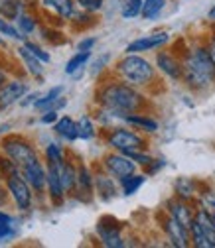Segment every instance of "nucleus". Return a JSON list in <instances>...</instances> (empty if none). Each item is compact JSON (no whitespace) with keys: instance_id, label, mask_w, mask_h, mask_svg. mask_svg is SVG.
<instances>
[{"instance_id":"obj_41","label":"nucleus","mask_w":215,"mask_h":248,"mask_svg":"<svg viewBox=\"0 0 215 248\" xmlns=\"http://www.w3.org/2000/svg\"><path fill=\"white\" fill-rule=\"evenodd\" d=\"M95 44H97V38H85V40L79 42L77 49H79V51H91Z\"/></svg>"},{"instance_id":"obj_27","label":"nucleus","mask_w":215,"mask_h":248,"mask_svg":"<svg viewBox=\"0 0 215 248\" xmlns=\"http://www.w3.org/2000/svg\"><path fill=\"white\" fill-rule=\"evenodd\" d=\"M166 6V0H144L142 4V18L144 20H154L156 16H160V12Z\"/></svg>"},{"instance_id":"obj_49","label":"nucleus","mask_w":215,"mask_h":248,"mask_svg":"<svg viewBox=\"0 0 215 248\" xmlns=\"http://www.w3.org/2000/svg\"><path fill=\"white\" fill-rule=\"evenodd\" d=\"M211 219H213V227H215V213H211Z\"/></svg>"},{"instance_id":"obj_18","label":"nucleus","mask_w":215,"mask_h":248,"mask_svg":"<svg viewBox=\"0 0 215 248\" xmlns=\"http://www.w3.org/2000/svg\"><path fill=\"white\" fill-rule=\"evenodd\" d=\"M55 166H57L61 183H64V187H66V193H73L77 187V168L69 160H64L61 164H55Z\"/></svg>"},{"instance_id":"obj_2","label":"nucleus","mask_w":215,"mask_h":248,"mask_svg":"<svg viewBox=\"0 0 215 248\" xmlns=\"http://www.w3.org/2000/svg\"><path fill=\"white\" fill-rule=\"evenodd\" d=\"M183 83L192 91H205L215 85V57L209 47L198 46L183 57Z\"/></svg>"},{"instance_id":"obj_31","label":"nucleus","mask_w":215,"mask_h":248,"mask_svg":"<svg viewBox=\"0 0 215 248\" xmlns=\"http://www.w3.org/2000/svg\"><path fill=\"white\" fill-rule=\"evenodd\" d=\"M190 238H192V244H194L196 248H211V244H209L205 232L201 231V227L198 225L196 219H194V223H192V227H190Z\"/></svg>"},{"instance_id":"obj_3","label":"nucleus","mask_w":215,"mask_h":248,"mask_svg":"<svg viewBox=\"0 0 215 248\" xmlns=\"http://www.w3.org/2000/svg\"><path fill=\"white\" fill-rule=\"evenodd\" d=\"M116 73L122 81H127L132 87H148L156 79V69L138 53H127L122 57L116 63Z\"/></svg>"},{"instance_id":"obj_32","label":"nucleus","mask_w":215,"mask_h":248,"mask_svg":"<svg viewBox=\"0 0 215 248\" xmlns=\"http://www.w3.org/2000/svg\"><path fill=\"white\" fill-rule=\"evenodd\" d=\"M0 173H2L4 179L22 173V168L10 158V156H0Z\"/></svg>"},{"instance_id":"obj_28","label":"nucleus","mask_w":215,"mask_h":248,"mask_svg":"<svg viewBox=\"0 0 215 248\" xmlns=\"http://www.w3.org/2000/svg\"><path fill=\"white\" fill-rule=\"evenodd\" d=\"M91 59V51H77L67 63H66V73L67 75H75L81 67H85V63Z\"/></svg>"},{"instance_id":"obj_15","label":"nucleus","mask_w":215,"mask_h":248,"mask_svg":"<svg viewBox=\"0 0 215 248\" xmlns=\"http://www.w3.org/2000/svg\"><path fill=\"white\" fill-rule=\"evenodd\" d=\"M48 193H50V199L55 205H61L64 203V197L67 195L64 183H61V177H59V171H57L55 164H50V168H48Z\"/></svg>"},{"instance_id":"obj_24","label":"nucleus","mask_w":215,"mask_h":248,"mask_svg":"<svg viewBox=\"0 0 215 248\" xmlns=\"http://www.w3.org/2000/svg\"><path fill=\"white\" fill-rule=\"evenodd\" d=\"M95 189L99 193L101 199H111L116 195V185L113 181V175L109 173H101V175H95Z\"/></svg>"},{"instance_id":"obj_37","label":"nucleus","mask_w":215,"mask_h":248,"mask_svg":"<svg viewBox=\"0 0 215 248\" xmlns=\"http://www.w3.org/2000/svg\"><path fill=\"white\" fill-rule=\"evenodd\" d=\"M75 2L85 12H99L103 8V0H75Z\"/></svg>"},{"instance_id":"obj_7","label":"nucleus","mask_w":215,"mask_h":248,"mask_svg":"<svg viewBox=\"0 0 215 248\" xmlns=\"http://www.w3.org/2000/svg\"><path fill=\"white\" fill-rule=\"evenodd\" d=\"M136 162L131 160L127 154H122V152H113V154H107V156L103 158V168L109 175L120 179V177H125V175H131L136 171Z\"/></svg>"},{"instance_id":"obj_5","label":"nucleus","mask_w":215,"mask_h":248,"mask_svg":"<svg viewBox=\"0 0 215 248\" xmlns=\"http://www.w3.org/2000/svg\"><path fill=\"white\" fill-rule=\"evenodd\" d=\"M2 150L6 156H10L20 168L38 160V154L34 150V146H30L24 138H18V136H8L2 140Z\"/></svg>"},{"instance_id":"obj_21","label":"nucleus","mask_w":215,"mask_h":248,"mask_svg":"<svg viewBox=\"0 0 215 248\" xmlns=\"http://www.w3.org/2000/svg\"><path fill=\"white\" fill-rule=\"evenodd\" d=\"M53 130L67 142H73L79 138V132H77V122L71 118V116H61L55 124H53Z\"/></svg>"},{"instance_id":"obj_12","label":"nucleus","mask_w":215,"mask_h":248,"mask_svg":"<svg viewBox=\"0 0 215 248\" xmlns=\"http://www.w3.org/2000/svg\"><path fill=\"white\" fill-rule=\"evenodd\" d=\"M156 67L160 73H164L172 81H180L183 77V63L170 51L156 53Z\"/></svg>"},{"instance_id":"obj_8","label":"nucleus","mask_w":215,"mask_h":248,"mask_svg":"<svg viewBox=\"0 0 215 248\" xmlns=\"http://www.w3.org/2000/svg\"><path fill=\"white\" fill-rule=\"evenodd\" d=\"M97 234H99V240L103 246H109V248L125 246V240L120 236V225L115 219H109V217L101 219L97 225Z\"/></svg>"},{"instance_id":"obj_16","label":"nucleus","mask_w":215,"mask_h":248,"mask_svg":"<svg viewBox=\"0 0 215 248\" xmlns=\"http://www.w3.org/2000/svg\"><path fill=\"white\" fill-rule=\"evenodd\" d=\"M44 8L51 10L57 14V18L61 20H71L75 14V0H42Z\"/></svg>"},{"instance_id":"obj_30","label":"nucleus","mask_w":215,"mask_h":248,"mask_svg":"<svg viewBox=\"0 0 215 248\" xmlns=\"http://www.w3.org/2000/svg\"><path fill=\"white\" fill-rule=\"evenodd\" d=\"M142 4H144V0H125L122 10H120V16L125 20H132V18L140 16L142 14Z\"/></svg>"},{"instance_id":"obj_42","label":"nucleus","mask_w":215,"mask_h":248,"mask_svg":"<svg viewBox=\"0 0 215 248\" xmlns=\"http://www.w3.org/2000/svg\"><path fill=\"white\" fill-rule=\"evenodd\" d=\"M164 166H166V160H152L150 166H146V171H148V175H152V173H156L158 170H162Z\"/></svg>"},{"instance_id":"obj_13","label":"nucleus","mask_w":215,"mask_h":248,"mask_svg":"<svg viewBox=\"0 0 215 248\" xmlns=\"http://www.w3.org/2000/svg\"><path fill=\"white\" fill-rule=\"evenodd\" d=\"M170 40L168 32H156V34H150V36H142L134 42H131L127 46V53H142V51H152V49H158L162 46H166Z\"/></svg>"},{"instance_id":"obj_29","label":"nucleus","mask_w":215,"mask_h":248,"mask_svg":"<svg viewBox=\"0 0 215 248\" xmlns=\"http://www.w3.org/2000/svg\"><path fill=\"white\" fill-rule=\"evenodd\" d=\"M77 132H79V138L81 140H91L95 136V124H93V120H91V116H87V114H83L79 120H77Z\"/></svg>"},{"instance_id":"obj_26","label":"nucleus","mask_w":215,"mask_h":248,"mask_svg":"<svg viewBox=\"0 0 215 248\" xmlns=\"http://www.w3.org/2000/svg\"><path fill=\"white\" fill-rule=\"evenodd\" d=\"M22 14L20 0H0V16L6 20H18Z\"/></svg>"},{"instance_id":"obj_48","label":"nucleus","mask_w":215,"mask_h":248,"mask_svg":"<svg viewBox=\"0 0 215 248\" xmlns=\"http://www.w3.org/2000/svg\"><path fill=\"white\" fill-rule=\"evenodd\" d=\"M209 49H211V53H213V57H215V40H213V44H211V47H209Z\"/></svg>"},{"instance_id":"obj_47","label":"nucleus","mask_w":215,"mask_h":248,"mask_svg":"<svg viewBox=\"0 0 215 248\" xmlns=\"http://www.w3.org/2000/svg\"><path fill=\"white\" fill-rule=\"evenodd\" d=\"M20 2H22V6H32L36 0H20Z\"/></svg>"},{"instance_id":"obj_25","label":"nucleus","mask_w":215,"mask_h":248,"mask_svg":"<svg viewBox=\"0 0 215 248\" xmlns=\"http://www.w3.org/2000/svg\"><path fill=\"white\" fill-rule=\"evenodd\" d=\"M144 181H146V175H142V173H131V175H125V177H120L118 179V183H120V189H122V193L125 195H134L142 185H144Z\"/></svg>"},{"instance_id":"obj_50","label":"nucleus","mask_w":215,"mask_h":248,"mask_svg":"<svg viewBox=\"0 0 215 248\" xmlns=\"http://www.w3.org/2000/svg\"><path fill=\"white\" fill-rule=\"evenodd\" d=\"M0 46H4V40L2 38H0Z\"/></svg>"},{"instance_id":"obj_46","label":"nucleus","mask_w":215,"mask_h":248,"mask_svg":"<svg viewBox=\"0 0 215 248\" xmlns=\"http://www.w3.org/2000/svg\"><path fill=\"white\" fill-rule=\"evenodd\" d=\"M207 18H209V20H215V4L209 8V12H207Z\"/></svg>"},{"instance_id":"obj_20","label":"nucleus","mask_w":215,"mask_h":248,"mask_svg":"<svg viewBox=\"0 0 215 248\" xmlns=\"http://www.w3.org/2000/svg\"><path fill=\"white\" fill-rule=\"evenodd\" d=\"M174 191H176V197L183 201H192L198 195V183L192 177H178L174 181Z\"/></svg>"},{"instance_id":"obj_44","label":"nucleus","mask_w":215,"mask_h":248,"mask_svg":"<svg viewBox=\"0 0 215 248\" xmlns=\"http://www.w3.org/2000/svg\"><path fill=\"white\" fill-rule=\"evenodd\" d=\"M8 191V189H6ZM6 191L2 189V185H0V205H4V201H6Z\"/></svg>"},{"instance_id":"obj_22","label":"nucleus","mask_w":215,"mask_h":248,"mask_svg":"<svg viewBox=\"0 0 215 248\" xmlns=\"http://www.w3.org/2000/svg\"><path fill=\"white\" fill-rule=\"evenodd\" d=\"M93 189H95V175L89 171L87 166L81 164V166L77 168V187H75V191H79V193L91 197Z\"/></svg>"},{"instance_id":"obj_34","label":"nucleus","mask_w":215,"mask_h":248,"mask_svg":"<svg viewBox=\"0 0 215 248\" xmlns=\"http://www.w3.org/2000/svg\"><path fill=\"white\" fill-rule=\"evenodd\" d=\"M18 28H20V32L26 36V34H32L34 30L38 28V22H36L32 16H28V14H20V18H18Z\"/></svg>"},{"instance_id":"obj_45","label":"nucleus","mask_w":215,"mask_h":248,"mask_svg":"<svg viewBox=\"0 0 215 248\" xmlns=\"http://www.w3.org/2000/svg\"><path fill=\"white\" fill-rule=\"evenodd\" d=\"M2 85H6V73L0 69V87H2Z\"/></svg>"},{"instance_id":"obj_10","label":"nucleus","mask_w":215,"mask_h":248,"mask_svg":"<svg viewBox=\"0 0 215 248\" xmlns=\"http://www.w3.org/2000/svg\"><path fill=\"white\" fill-rule=\"evenodd\" d=\"M22 175L36 193H44V189L48 187V171L44 170L40 160H34V162L22 166Z\"/></svg>"},{"instance_id":"obj_9","label":"nucleus","mask_w":215,"mask_h":248,"mask_svg":"<svg viewBox=\"0 0 215 248\" xmlns=\"http://www.w3.org/2000/svg\"><path fill=\"white\" fill-rule=\"evenodd\" d=\"M162 229L168 236V240L172 242V246H178V248H186L192 244V238H190V231L180 225L172 215L166 213V217L162 219Z\"/></svg>"},{"instance_id":"obj_1","label":"nucleus","mask_w":215,"mask_h":248,"mask_svg":"<svg viewBox=\"0 0 215 248\" xmlns=\"http://www.w3.org/2000/svg\"><path fill=\"white\" fill-rule=\"evenodd\" d=\"M97 103L107 114L125 118L127 114L140 112L146 105V99L138 87H132L127 81H111L97 91Z\"/></svg>"},{"instance_id":"obj_19","label":"nucleus","mask_w":215,"mask_h":248,"mask_svg":"<svg viewBox=\"0 0 215 248\" xmlns=\"http://www.w3.org/2000/svg\"><path fill=\"white\" fill-rule=\"evenodd\" d=\"M125 122H129L131 126L142 130V132H148V134H154L158 130V122L154 118H150L148 114H142V112H132V114H127L122 118Z\"/></svg>"},{"instance_id":"obj_14","label":"nucleus","mask_w":215,"mask_h":248,"mask_svg":"<svg viewBox=\"0 0 215 248\" xmlns=\"http://www.w3.org/2000/svg\"><path fill=\"white\" fill-rule=\"evenodd\" d=\"M26 83L24 81H8L6 85L0 87V110L8 108L10 105H14L16 101H20L24 95H26Z\"/></svg>"},{"instance_id":"obj_11","label":"nucleus","mask_w":215,"mask_h":248,"mask_svg":"<svg viewBox=\"0 0 215 248\" xmlns=\"http://www.w3.org/2000/svg\"><path fill=\"white\" fill-rule=\"evenodd\" d=\"M166 213L172 215L174 219H176L180 225L186 227L188 231H190V227H192V223H194V219H196V211L190 207V201H183V199H180V197H174V199H170V201L166 203Z\"/></svg>"},{"instance_id":"obj_43","label":"nucleus","mask_w":215,"mask_h":248,"mask_svg":"<svg viewBox=\"0 0 215 248\" xmlns=\"http://www.w3.org/2000/svg\"><path fill=\"white\" fill-rule=\"evenodd\" d=\"M0 221H4V223H12V217L6 215L4 211H0Z\"/></svg>"},{"instance_id":"obj_6","label":"nucleus","mask_w":215,"mask_h":248,"mask_svg":"<svg viewBox=\"0 0 215 248\" xmlns=\"http://www.w3.org/2000/svg\"><path fill=\"white\" fill-rule=\"evenodd\" d=\"M6 189H8L14 205L20 211H28L30 207H32V187H30V183L24 179L22 173L12 175V177L6 179Z\"/></svg>"},{"instance_id":"obj_4","label":"nucleus","mask_w":215,"mask_h":248,"mask_svg":"<svg viewBox=\"0 0 215 248\" xmlns=\"http://www.w3.org/2000/svg\"><path fill=\"white\" fill-rule=\"evenodd\" d=\"M107 146H111L113 150L116 152H138V150H146L148 142L136 134L134 130H129V128H111L107 132Z\"/></svg>"},{"instance_id":"obj_35","label":"nucleus","mask_w":215,"mask_h":248,"mask_svg":"<svg viewBox=\"0 0 215 248\" xmlns=\"http://www.w3.org/2000/svg\"><path fill=\"white\" fill-rule=\"evenodd\" d=\"M199 207H203L209 213H215V191L213 189L199 191Z\"/></svg>"},{"instance_id":"obj_36","label":"nucleus","mask_w":215,"mask_h":248,"mask_svg":"<svg viewBox=\"0 0 215 248\" xmlns=\"http://www.w3.org/2000/svg\"><path fill=\"white\" fill-rule=\"evenodd\" d=\"M46 158H48L50 164H61V162L66 160L64 150H61L57 144H50V146L46 148Z\"/></svg>"},{"instance_id":"obj_38","label":"nucleus","mask_w":215,"mask_h":248,"mask_svg":"<svg viewBox=\"0 0 215 248\" xmlns=\"http://www.w3.org/2000/svg\"><path fill=\"white\" fill-rule=\"evenodd\" d=\"M24 46H26V47H28L30 51H32V53H34V55H36V57H38L40 61H44V63H50V61H51L50 53H48V51H44V49H42L40 46H36L34 42H26Z\"/></svg>"},{"instance_id":"obj_23","label":"nucleus","mask_w":215,"mask_h":248,"mask_svg":"<svg viewBox=\"0 0 215 248\" xmlns=\"http://www.w3.org/2000/svg\"><path fill=\"white\" fill-rule=\"evenodd\" d=\"M18 55L22 57V61H24V65L28 67V71H30V75H34V77H42V73H44V67H42V63L44 61H40L32 51H30L26 46H22V47H18Z\"/></svg>"},{"instance_id":"obj_39","label":"nucleus","mask_w":215,"mask_h":248,"mask_svg":"<svg viewBox=\"0 0 215 248\" xmlns=\"http://www.w3.org/2000/svg\"><path fill=\"white\" fill-rule=\"evenodd\" d=\"M12 223H4V221H0V240H8L14 236V229L10 227Z\"/></svg>"},{"instance_id":"obj_33","label":"nucleus","mask_w":215,"mask_h":248,"mask_svg":"<svg viewBox=\"0 0 215 248\" xmlns=\"http://www.w3.org/2000/svg\"><path fill=\"white\" fill-rule=\"evenodd\" d=\"M0 34L8 36V38H12V40H24V38H26V36L20 32V30L14 28V26L10 24V20H6V18H0Z\"/></svg>"},{"instance_id":"obj_40","label":"nucleus","mask_w":215,"mask_h":248,"mask_svg":"<svg viewBox=\"0 0 215 248\" xmlns=\"http://www.w3.org/2000/svg\"><path fill=\"white\" fill-rule=\"evenodd\" d=\"M57 120H59L57 110H53V108L44 110V114H42V124H55Z\"/></svg>"},{"instance_id":"obj_17","label":"nucleus","mask_w":215,"mask_h":248,"mask_svg":"<svg viewBox=\"0 0 215 248\" xmlns=\"http://www.w3.org/2000/svg\"><path fill=\"white\" fill-rule=\"evenodd\" d=\"M61 93H64V87H53L50 93H46L42 99H38L34 103V108H38V110H48V108L57 110L59 107L66 105V99L61 97Z\"/></svg>"}]
</instances>
